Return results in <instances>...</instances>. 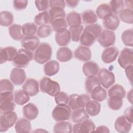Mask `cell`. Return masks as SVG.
<instances>
[{"label":"cell","mask_w":133,"mask_h":133,"mask_svg":"<svg viewBox=\"0 0 133 133\" xmlns=\"http://www.w3.org/2000/svg\"><path fill=\"white\" fill-rule=\"evenodd\" d=\"M102 32V27L97 23L87 25L81 36L80 44L85 47L91 46Z\"/></svg>","instance_id":"cell-1"},{"label":"cell","mask_w":133,"mask_h":133,"mask_svg":"<svg viewBox=\"0 0 133 133\" xmlns=\"http://www.w3.org/2000/svg\"><path fill=\"white\" fill-rule=\"evenodd\" d=\"M52 56V48L47 43H42L35 50L33 59L39 64H44L48 61Z\"/></svg>","instance_id":"cell-2"},{"label":"cell","mask_w":133,"mask_h":133,"mask_svg":"<svg viewBox=\"0 0 133 133\" xmlns=\"http://www.w3.org/2000/svg\"><path fill=\"white\" fill-rule=\"evenodd\" d=\"M39 88L42 92L46 93L52 97L55 96L60 91L59 84L47 77H44L40 80Z\"/></svg>","instance_id":"cell-3"},{"label":"cell","mask_w":133,"mask_h":133,"mask_svg":"<svg viewBox=\"0 0 133 133\" xmlns=\"http://www.w3.org/2000/svg\"><path fill=\"white\" fill-rule=\"evenodd\" d=\"M34 55L32 51L24 49L21 48L18 50V54L12 61L13 64L17 68H26L30 62L33 60Z\"/></svg>","instance_id":"cell-4"},{"label":"cell","mask_w":133,"mask_h":133,"mask_svg":"<svg viewBox=\"0 0 133 133\" xmlns=\"http://www.w3.org/2000/svg\"><path fill=\"white\" fill-rule=\"evenodd\" d=\"M17 115L14 111L1 113L0 117V131L5 132L13 126L17 120Z\"/></svg>","instance_id":"cell-5"},{"label":"cell","mask_w":133,"mask_h":133,"mask_svg":"<svg viewBox=\"0 0 133 133\" xmlns=\"http://www.w3.org/2000/svg\"><path fill=\"white\" fill-rule=\"evenodd\" d=\"M71 114V109L66 104H57L52 112V118L57 122L69 119Z\"/></svg>","instance_id":"cell-6"},{"label":"cell","mask_w":133,"mask_h":133,"mask_svg":"<svg viewBox=\"0 0 133 133\" xmlns=\"http://www.w3.org/2000/svg\"><path fill=\"white\" fill-rule=\"evenodd\" d=\"M97 77L100 84L103 87L107 89L112 86L115 81L114 73L105 68L101 69L99 71Z\"/></svg>","instance_id":"cell-7"},{"label":"cell","mask_w":133,"mask_h":133,"mask_svg":"<svg viewBox=\"0 0 133 133\" xmlns=\"http://www.w3.org/2000/svg\"><path fill=\"white\" fill-rule=\"evenodd\" d=\"M99 43L103 47H109L113 46L115 42V35L112 31L103 30L97 38Z\"/></svg>","instance_id":"cell-8"},{"label":"cell","mask_w":133,"mask_h":133,"mask_svg":"<svg viewBox=\"0 0 133 133\" xmlns=\"http://www.w3.org/2000/svg\"><path fill=\"white\" fill-rule=\"evenodd\" d=\"M119 65L123 69L133 64V51L132 48H124L121 52L118 58Z\"/></svg>","instance_id":"cell-9"},{"label":"cell","mask_w":133,"mask_h":133,"mask_svg":"<svg viewBox=\"0 0 133 133\" xmlns=\"http://www.w3.org/2000/svg\"><path fill=\"white\" fill-rule=\"evenodd\" d=\"M96 129L94 123L87 119L81 123H76L72 128V132L74 133H87L94 132Z\"/></svg>","instance_id":"cell-10"},{"label":"cell","mask_w":133,"mask_h":133,"mask_svg":"<svg viewBox=\"0 0 133 133\" xmlns=\"http://www.w3.org/2000/svg\"><path fill=\"white\" fill-rule=\"evenodd\" d=\"M18 54L17 49L12 46L0 48V63L2 64L6 61H13Z\"/></svg>","instance_id":"cell-11"},{"label":"cell","mask_w":133,"mask_h":133,"mask_svg":"<svg viewBox=\"0 0 133 133\" xmlns=\"http://www.w3.org/2000/svg\"><path fill=\"white\" fill-rule=\"evenodd\" d=\"M119 54L118 49L114 47L111 46L105 48L102 52L101 59L105 63H110L115 61Z\"/></svg>","instance_id":"cell-12"},{"label":"cell","mask_w":133,"mask_h":133,"mask_svg":"<svg viewBox=\"0 0 133 133\" xmlns=\"http://www.w3.org/2000/svg\"><path fill=\"white\" fill-rule=\"evenodd\" d=\"M10 79L14 84L20 85L24 83L26 79L25 72L21 68H14L11 71Z\"/></svg>","instance_id":"cell-13"},{"label":"cell","mask_w":133,"mask_h":133,"mask_svg":"<svg viewBox=\"0 0 133 133\" xmlns=\"http://www.w3.org/2000/svg\"><path fill=\"white\" fill-rule=\"evenodd\" d=\"M132 123L129 122L124 116L118 117L114 124L115 130L121 133H127L131 128Z\"/></svg>","instance_id":"cell-14"},{"label":"cell","mask_w":133,"mask_h":133,"mask_svg":"<svg viewBox=\"0 0 133 133\" xmlns=\"http://www.w3.org/2000/svg\"><path fill=\"white\" fill-rule=\"evenodd\" d=\"M21 43L24 49L33 51L38 47L39 39L36 36H24L21 41Z\"/></svg>","instance_id":"cell-15"},{"label":"cell","mask_w":133,"mask_h":133,"mask_svg":"<svg viewBox=\"0 0 133 133\" xmlns=\"http://www.w3.org/2000/svg\"><path fill=\"white\" fill-rule=\"evenodd\" d=\"M119 18L112 13L105 17L102 21L104 27L111 31L116 30L119 25Z\"/></svg>","instance_id":"cell-16"},{"label":"cell","mask_w":133,"mask_h":133,"mask_svg":"<svg viewBox=\"0 0 133 133\" xmlns=\"http://www.w3.org/2000/svg\"><path fill=\"white\" fill-rule=\"evenodd\" d=\"M22 89L30 96H34L39 92V85L37 81L34 78H28L22 86Z\"/></svg>","instance_id":"cell-17"},{"label":"cell","mask_w":133,"mask_h":133,"mask_svg":"<svg viewBox=\"0 0 133 133\" xmlns=\"http://www.w3.org/2000/svg\"><path fill=\"white\" fill-rule=\"evenodd\" d=\"M71 35L69 30L65 29L58 32L55 34V40L57 44L60 46L68 45L71 41Z\"/></svg>","instance_id":"cell-18"},{"label":"cell","mask_w":133,"mask_h":133,"mask_svg":"<svg viewBox=\"0 0 133 133\" xmlns=\"http://www.w3.org/2000/svg\"><path fill=\"white\" fill-rule=\"evenodd\" d=\"M82 71L84 75L87 77L95 76L99 72V68L98 64L95 62L89 61L83 64Z\"/></svg>","instance_id":"cell-19"},{"label":"cell","mask_w":133,"mask_h":133,"mask_svg":"<svg viewBox=\"0 0 133 133\" xmlns=\"http://www.w3.org/2000/svg\"><path fill=\"white\" fill-rule=\"evenodd\" d=\"M24 116L29 120L35 119L38 115V109L37 106L33 103H29L23 107Z\"/></svg>","instance_id":"cell-20"},{"label":"cell","mask_w":133,"mask_h":133,"mask_svg":"<svg viewBox=\"0 0 133 133\" xmlns=\"http://www.w3.org/2000/svg\"><path fill=\"white\" fill-rule=\"evenodd\" d=\"M74 57L82 61H88L91 58V52L87 47L80 46L74 51Z\"/></svg>","instance_id":"cell-21"},{"label":"cell","mask_w":133,"mask_h":133,"mask_svg":"<svg viewBox=\"0 0 133 133\" xmlns=\"http://www.w3.org/2000/svg\"><path fill=\"white\" fill-rule=\"evenodd\" d=\"M59 63L56 60L48 61L46 62L44 66V73L48 76L56 75L59 72Z\"/></svg>","instance_id":"cell-22"},{"label":"cell","mask_w":133,"mask_h":133,"mask_svg":"<svg viewBox=\"0 0 133 133\" xmlns=\"http://www.w3.org/2000/svg\"><path fill=\"white\" fill-rule=\"evenodd\" d=\"M17 132H30L31 130V124L27 118H20L17 121L15 126Z\"/></svg>","instance_id":"cell-23"},{"label":"cell","mask_w":133,"mask_h":133,"mask_svg":"<svg viewBox=\"0 0 133 133\" xmlns=\"http://www.w3.org/2000/svg\"><path fill=\"white\" fill-rule=\"evenodd\" d=\"M57 59L60 62H67L72 59L73 53L68 47H62L57 52Z\"/></svg>","instance_id":"cell-24"},{"label":"cell","mask_w":133,"mask_h":133,"mask_svg":"<svg viewBox=\"0 0 133 133\" xmlns=\"http://www.w3.org/2000/svg\"><path fill=\"white\" fill-rule=\"evenodd\" d=\"M81 19L84 24L89 25L96 23L98 20V17L94 11L87 9L82 12Z\"/></svg>","instance_id":"cell-25"},{"label":"cell","mask_w":133,"mask_h":133,"mask_svg":"<svg viewBox=\"0 0 133 133\" xmlns=\"http://www.w3.org/2000/svg\"><path fill=\"white\" fill-rule=\"evenodd\" d=\"M72 120L74 123H81L89 118V115L84 108H79L73 110L71 115Z\"/></svg>","instance_id":"cell-26"},{"label":"cell","mask_w":133,"mask_h":133,"mask_svg":"<svg viewBox=\"0 0 133 133\" xmlns=\"http://www.w3.org/2000/svg\"><path fill=\"white\" fill-rule=\"evenodd\" d=\"M15 102L19 105H22L29 101L30 95L23 89H19L14 94Z\"/></svg>","instance_id":"cell-27"},{"label":"cell","mask_w":133,"mask_h":133,"mask_svg":"<svg viewBox=\"0 0 133 133\" xmlns=\"http://www.w3.org/2000/svg\"><path fill=\"white\" fill-rule=\"evenodd\" d=\"M101 105L95 100H89L85 106V110L87 114L91 116L97 115L100 112Z\"/></svg>","instance_id":"cell-28"},{"label":"cell","mask_w":133,"mask_h":133,"mask_svg":"<svg viewBox=\"0 0 133 133\" xmlns=\"http://www.w3.org/2000/svg\"><path fill=\"white\" fill-rule=\"evenodd\" d=\"M90 97L92 99L98 102L104 100L107 97V93L104 88L99 86L96 87L90 93Z\"/></svg>","instance_id":"cell-29"},{"label":"cell","mask_w":133,"mask_h":133,"mask_svg":"<svg viewBox=\"0 0 133 133\" xmlns=\"http://www.w3.org/2000/svg\"><path fill=\"white\" fill-rule=\"evenodd\" d=\"M66 22L70 27L81 25L82 19L81 15L76 11H72L66 15Z\"/></svg>","instance_id":"cell-30"},{"label":"cell","mask_w":133,"mask_h":133,"mask_svg":"<svg viewBox=\"0 0 133 133\" xmlns=\"http://www.w3.org/2000/svg\"><path fill=\"white\" fill-rule=\"evenodd\" d=\"M9 33L11 38L16 41H21L23 37L22 26L18 24H14L9 28Z\"/></svg>","instance_id":"cell-31"},{"label":"cell","mask_w":133,"mask_h":133,"mask_svg":"<svg viewBox=\"0 0 133 133\" xmlns=\"http://www.w3.org/2000/svg\"><path fill=\"white\" fill-rule=\"evenodd\" d=\"M53 131L54 132L71 133L72 132V124L69 122L60 121L55 125Z\"/></svg>","instance_id":"cell-32"},{"label":"cell","mask_w":133,"mask_h":133,"mask_svg":"<svg viewBox=\"0 0 133 133\" xmlns=\"http://www.w3.org/2000/svg\"><path fill=\"white\" fill-rule=\"evenodd\" d=\"M126 91L124 87L119 84H115L112 86L108 90L109 97L116 96L122 98H125Z\"/></svg>","instance_id":"cell-33"},{"label":"cell","mask_w":133,"mask_h":133,"mask_svg":"<svg viewBox=\"0 0 133 133\" xmlns=\"http://www.w3.org/2000/svg\"><path fill=\"white\" fill-rule=\"evenodd\" d=\"M14 21L12 13L8 11H3L0 14V23L2 26H11Z\"/></svg>","instance_id":"cell-34"},{"label":"cell","mask_w":133,"mask_h":133,"mask_svg":"<svg viewBox=\"0 0 133 133\" xmlns=\"http://www.w3.org/2000/svg\"><path fill=\"white\" fill-rule=\"evenodd\" d=\"M112 11L108 4L102 3L97 8L96 14L97 17L101 19H103L107 16L111 14Z\"/></svg>","instance_id":"cell-35"},{"label":"cell","mask_w":133,"mask_h":133,"mask_svg":"<svg viewBox=\"0 0 133 133\" xmlns=\"http://www.w3.org/2000/svg\"><path fill=\"white\" fill-rule=\"evenodd\" d=\"M22 31L24 36H32L37 33V27L36 25L32 22H28L23 24Z\"/></svg>","instance_id":"cell-36"},{"label":"cell","mask_w":133,"mask_h":133,"mask_svg":"<svg viewBox=\"0 0 133 133\" xmlns=\"http://www.w3.org/2000/svg\"><path fill=\"white\" fill-rule=\"evenodd\" d=\"M35 23L39 26L47 25L50 23V17L48 12L43 11L35 16L34 18Z\"/></svg>","instance_id":"cell-37"},{"label":"cell","mask_w":133,"mask_h":133,"mask_svg":"<svg viewBox=\"0 0 133 133\" xmlns=\"http://www.w3.org/2000/svg\"><path fill=\"white\" fill-rule=\"evenodd\" d=\"M69 31L71 35V39L75 42L79 41L81 36L84 31V27L82 25L69 28Z\"/></svg>","instance_id":"cell-38"},{"label":"cell","mask_w":133,"mask_h":133,"mask_svg":"<svg viewBox=\"0 0 133 133\" xmlns=\"http://www.w3.org/2000/svg\"><path fill=\"white\" fill-rule=\"evenodd\" d=\"M49 15L50 17V23H51L54 20L64 18L65 17V12L63 9L59 8H52L49 10Z\"/></svg>","instance_id":"cell-39"},{"label":"cell","mask_w":133,"mask_h":133,"mask_svg":"<svg viewBox=\"0 0 133 133\" xmlns=\"http://www.w3.org/2000/svg\"><path fill=\"white\" fill-rule=\"evenodd\" d=\"M100 85V82L97 77H88L85 81V89L87 92L90 93L96 87Z\"/></svg>","instance_id":"cell-40"},{"label":"cell","mask_w":133,"mask_h":133,"mask_svg":"<svg viewBox=\"0 0 133 133\" xmlns=\"http://www.w3.org/2000/svg\"><path fill=\"white\" fill-rule=\"evenodd\" d=\"M108 104L111 109L118 110L122 107L123 98L116 96L110 97L108 100Z\"/></svg>","instance_id":"cell-41"},{"label":"cell","mask_w":133,"mask_h":133,"mask_svg":"<svg viewBox=\"0 0 133 133\" xmlns=\"http://www.w3.org/2000/svg\"><path fill=\"white\" fill-rule=\"evenodd\" d=\"M119 17L121 21L123 22L131 24L133 22V15H132V10L125 8L123 9L119 13Z\"/></svg>","instance_id":"cell-42"},{"label":"cell","mask_w":133,"mask_h":133,"mask_svg":"<svg viewBox=\"0 0 133 133\" xmlns=\"http://www.w3.org/2000/svg\"><path fill=\"white\" fill-rule=\"evenodd\" d=\"M122 40L125 46L132 47L133 45V31L132 29H128L124 31L121 36Z\"/></svg>","instance_id":"cell-43"},{"label":"cell","mask_w":133,"mask_h":133,"mask_svg":"<svg viewBox=\"0 0 133 133\" xmlns=\"http://www.w3.org/2000/svg\"><path fill=\"white\" fill-rule=\"evenodd\" d=\"M110 7L112 14L116 15L124 9V3L123 1L121 0H113L110 2Z\"/></svg>","instance_id":"cell-44"},{"label":"cell","mask_w":133,"mask_h":133,"mask_svg":"<svg viewBox=\"0 0 133 133\" xmlns=\"http://www.w3.org/2000/svg\"><path fill=\"white\" fill-rule=\"evenodd\" d=\"M51 24L52 29L56 32L66 29L68 25L66 21L64 18L56 19L52 21L51 23Z\"/></svg>","instance_id":"cell-45"},{"label":"cell","mask_w":133,"mask_h":133,"mask_svg":"<svg viewBox=\"0 0 133 133\" xmlns=\"http://www.w3.org/2000/svg\"><path fill=\"white\" fill-rule=\"evenodd\" d=\"M14 86L12 83L7 79H2L0 81V93L12 92Z\"/></svg>","instance_id":"cell-46"},{"label":"cell","mask_w":133,"mask_h":133,"mask_svg":"<svg viewBox=\"0 0 133 133\" xmlns=\"http://www.w3.org/2000/svg\"><path fill=\"white\" fill-rule=\"evenodd\" d=\"M52 30L51 27L49 25H44L40 26L37 31V36L41 38L48 37L52 33Z\"/></svg>","instance_id":"cell-47"},{"label":"cell","mask_w":133,"mask_h":133,"mask_svg":"<svg viewBox=\"0 0 133 133\" xmlns=\"http://www.w3.org/2000/svg\"><path fill=\"white\" fill-rule=\"evenodd\" d=\"M55 99L57 104H66L69 102V97L63 91H60L55 96Z\"/></svg>","instance_id":"cell-48"},{"label":"cell","mask_w":133,"mask_h":133,"mask_svg":"<svg viewBox=\"0 0 133 133\" xmlns=\"http://www.w3.org/2000/svg\"><path fill=\"white\" fill-rule=\"evenodd\" d=\"M16 104L14 101H5L0 102V111L1 113L12 111L14 110Z\"/></svg>","instance_id":"cell-49"},{"label":"cell","mask_w":133,"mask_h":133,"mask_svg":"<svg viewBox=\"0 0 133 133\" xmlns=\"http://www.w3.org/2000/svg\"><path fill=\"white\" fill-rule=\"evenodd\" d=\"M90 100L89 97L86 94H82L78 95L77 98V105L79 108H84Z\"/></svg>","instance_id":"cell-50"},{"label":"cell","mask_w":133,"mask_h":133,"mask_svg":"<svg viewBox=\"0 0 133 133\" xmlns=\"http://www.w3.org/2000/svg\"><path fill=\"white\" fill-rule=\"evenodd\" d=\"M28 1L26 0H15L13 1L14 8L18 11L25 9L28 6Z\"/></svg>","instance_id":"cell-51"},{"label":"cell","mask_w":133,"mask_h":133,"mask_svg":"<svg viewBox=\"0 0 133 133\" xmlns=\"http://www.w3.org/2000/svg\"><path fill=\"white\" fill-rule=\"evenodd\" d=\"M35 4L37 9L41 11H45L49 7V1L47 0H36Z\"/></svg>","instance_id":"cell-52"},{"label":"cell","mask_w":133,"mask_h":133,"mask_svg":"<svg viewBox=\"0 0 133 133\" xmlns=\"http://www.w3.org/2000/svg\"><path fill=\"white\" fill-rule=\"evenodd\" d=\"M78 96V95L77 94H73L69 96V100L68 104L71 110H75L78 109L77 105V98Z\"/></svg>","instance_id":"cell-53"},{"label":"cell","mask_w":133,"mask_h":133,"mask_svg":"<svg viewBox=\"0 0 133 133\" xmlns=\"http://www.w3.org/2000/svg\"><path fill=\"white\" fill-rule=\"evenodd\" d=\"M14 94L12 92L0 93V102L5 101H14Z\"/></svg>","instance_id":"cell-54"},{"label":"cell","mask_w":133,"mask_h":133,"mask_svg":"<svg viewBox=\"0 0 133 133\" xmlns=\"http://www.w3.org/2000/svg\"><path fill=\"white\" fill-rule=\"evenodd\" d=\"M49 6L50 8H59L64 9L65 6V1L62 0H50L49 1Z\"/></svg>","instance_id":"cell-55"},{"label":"cell","mask_w":133,"mask_h":133,"mask_svg":"<svg viewBox=\"0 0 133 133\" xmlns=\"http://www.w3.org/2000/svg\"><path fill=\"white\" fill-rule=\"evenodd\" d=\"M124 116L132 124V107L126 108L124 111Z\"/></svg>","instance_id":"cell-56"},{"label":"cell","mask_w":133,"mask_h":133,"mask_svg":"<svg viewBox=\"0 0 133 133\" xmlns=\"http://www.w3.org/2000/svg\"><path fill=\"white\" fill-rule=\"evenodd\" d=\"M125 69L126 75L128 79L130 81L131 84H132V65L127 66Z\"/></svg>","instance_id":"cell-57"},{"label":"cell","mask_w":133,"mask_h":133,"mask_svg":"<svg viewBox=\"0 0 133 133\" xmlns=\"http://www.w3.org/2000/svg\"><path fill=\"white\" fill-rule=\"evenodd\" d=\"M95 132H110V130L107 126H98L96 129H95Z\"/></svg>","instance_id":"cell-58"},{"label":"cell","mask_w":133,"mask_h":133,"mask_svg":"<svg viewBox=\"0 0 133 133\" xmlns=\"http://www.w3.org/2000/svg\"><path fill=\"white\" fill-rule=\"evenodd\" d=\"M65 5H66L70 8H74L77 6L78 3H79L78 1H65Z\"/></svg>","instance_id":"cell-59"},{"label":"cell","mask_w":133,"mask_h":133,"mask_svg":"<svg viewBox=\"0 0 133 133\" xmlns=\"http://www.w3.org/2000/svg\"><path fill=\"white\" fill-rule=\"evenodd\" d=\"M132 90L131 89L127 93V99L129 101H130V102L131 103H132Z\"/></svg>","instance_id":"cell-60"}]
</instances>
